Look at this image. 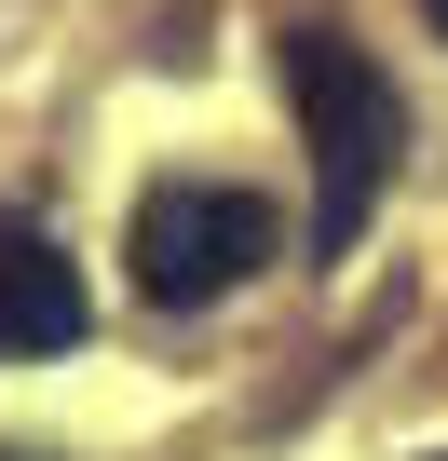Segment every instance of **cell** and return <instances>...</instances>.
I'll return each mask as SVG.
<instances>
[{
	"label": "cell",
	"instance_id": "cell-1",
	"mask_svg": "<svg viewBox=\"0 0 448 461\" xmlns=\"http://www.w3.org/2000/svg\"><path fill=\"white\" fill-rule=\"evenodd\" d=\"M272 82H286V109L313 136V258H353V230L380 217V190L407 163V95L353 28H286Z\"/></svg>",
	"mask_w": 448,
	"mask_h": 461
},
{
	"label": "cell",
	"instance_id": "cell-2",
	"mask_svg": "<svg viewBox=\"0 0 448 461\" xmlns=\"http://www.w3.org/2000/svg\"><path fill=\"white\" fill-rule=\"evenodd\" d=\"M123 258H136V299L150 312H204V299H232V285H259L286 258V217L259 190H232V176H150Z\"/></svg>",
	"mask_w": 448,
	"mask_h": 461
},
{
	"label": "cell",
	"instance_id": "cell-3",
	"mask_svg": "<svg viewBox=\"0 0 448 461\" xmlns=\"http://www.w3.org/2000/svg\"><path fill=\"white\" fill-rule=\"evenodd\" d=\"M82 272L41 245V230H0V366H28V353H69L82 339Z\"/></svg>",
	"mask_w": 448,
	"mask_h": 461
},
{
	"label": "cell",
	"instance_id": "cell-4",
	"mask_svg": "<svg viewBox=\"0 0 448 461\" xmlns=\"http://www.w3.org/2000/svg\"><path fill=\"white\" fill-rule=\"evenodd\" d=\"M421 14H434V41H448V0H421Z\"/></svg>",
	"mask_w": 448,
	"mask_h": 461
},
{
	"label": "cell",
	"instance_id": "cell-5",
	"mask_svg": "<svg viewBox=\"0 0 448 461\" xmlns=\"http://www.w3.org/2000/svg\"><path fill=\"white\" fill-rule=\"evenodd\" d=\"M0 461H28V447H0Z\"/></svg>",
	"mask_w": 448,
	"mask_h": 461
}]
</instances>
